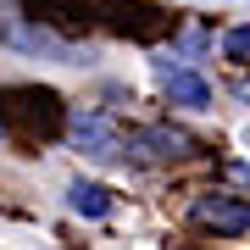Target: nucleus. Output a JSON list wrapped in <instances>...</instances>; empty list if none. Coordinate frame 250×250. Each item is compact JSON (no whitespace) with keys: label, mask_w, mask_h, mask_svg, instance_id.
<instances>
[{"label":"nucleus","mask_w":250,"mask_h":250,"mask_svg":"<svg viewBox=\"0 0 250 250\" xmlns=\"http://www.w3.org/2000/svg\"><path fill=\"white\" fill-rule=\"evenodd\" d=\"M161 83H167L172 106H189V111H206V106H211V83H206L200 72H189V67H167Z\"/></svg>","instance_id":"nucleus-4"},{"label":"nucleus","mask_w":250,"mask_h":250,"mask_svg":"<svg viewBox=\"0 0 250 250\" xmlns=\"http://www.w3.org/2000/svg\"><path fill=\"white\" fill-rule=\"evenodd\" d=\"M245 145H250V134H245Z\"/></svg>","instance_id":"nucleus-8"},{"label":"nucleus","mask_w":250,"mask_h":250,"mask_svg":"<svg viewBox=\"0 0 250 250\" xmlns=\"http://www.w3.org/2000/svg\"><path fill=\"white\" fill-rule=\"evenodd\" d=\"M123 145L134 156H145V161H167V156H184L189 150V134H178V128H134Z\"/></svg>","instance_id":"nucleus-3"},{"label":"nucleus","mask_w":250,"mask_h":250,"mask_svg":"<svg viewBox=\"0 0 250 250\" xmlns=\"http://www.w3.org/2000/svg\"><path fill=\"white\" fill-rule=\"evenodd\" d=\"M67 206H72V211H78V217H111V189L106 184H72L67 189Z\"/></svg>","instance_id":"nucleus-5"},{"label":"nucleus","mask_w":250,"mask_h":250,"mask_svg":"<svg viewBox=\"0 0 250 250\" xmlns=\"http://www.w3.org/2000/svg\"><path fill=\"white\" fill-rule=\"evenodd\" d=\"M72 139H78L83 156H95V161L123 156V134H117V123L106 111H78V117H72Z\"/></svg>","instance_id":"nucleus-2"},{"label":"nucleus","mask_w":250,"mask_h":250,"mask_svg":"<svg viewBox=\"0 0 250 250\" xmlns=\"http://www.w3.org/2000/svg\"><path fill=\"white\" fill-rule=\"evenodd\" d=\"M223 56H228V62H250V22L223 34Z\"/></svg>","instance_id":"nucleus-6"},{"label":"nucleus","mask_w":250,"mask_h":250,"mask_svg":"<svg viewBox=\"0 0 250 250\" xmlns=\"http://www.w3.org/2000/svg\"><path fill=\"white\" fill-rule=\"evenodd\" d=\"M239 100H250V83H245V89H239Z\"/></svg>","instance_id":"nucleus-7"},{"label":"nucleus","mask_w":250,"mask_h":250,"mask_svg":"<svg viewBox=\"0 0 250 250\" xmlns=\"http://www.w3.org/2000/svg\"><path fill=\"white\" fill-rule=\"evenodd\" d=\"M189 223L233 239V233L250 228V200H239V195H200L195 206H189Z\"/></svg>","instance_id":"nucleus-1"}]
</instances>
